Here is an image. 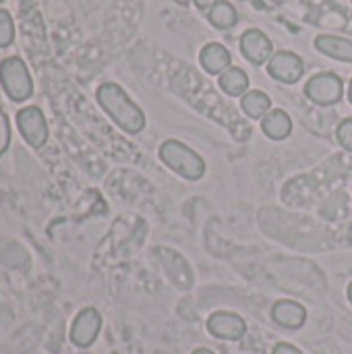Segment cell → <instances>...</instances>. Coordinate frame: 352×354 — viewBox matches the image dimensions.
I'll use <instances>...</instances> for the list:
<instances>
[{"instance_id":"6da1fadb","label":"cell","mask_w":352,"mask_h":354,"mask_svg":"<svg viewBox=\"0 0 352 354\" xmlns=\"http://www.w3.org/2000/svg\"><path fill=\"white\" fill-rule=\"evenodd\" d=\"M95 100L102 110L129 135H137L145 129L143 110L127 95L118 83H102L95 91Z\"/></svg>"},{"instance_id":"7a4b0ae2","label":"cell","mask_w":352,"mask_h":354,"mask_svg":"<svg viewBox=\"0 0 352 354\" xmlns=\"http://www.w3.org/2000/svg\"><path fill=\"white\" fill-rule=\"evenodd\" d=\"M160 160L172 172H176L187 180H199L205 174L203 158L195 149H191L189 145L176 139H168L160 145Z\"/></svg>"},{"instance_id":"3957f363","label":"cell","mask_w":352,"mask_h":354,"mask_svg":"<svg viewBox=\"0 0 352 354\" xmlns=\"http://www.w3.org/2000/svg\"><path fill=\"white\" fill-rule=\"evenodd\" d=\"M0 85L10 102H27L33 95V79L19 56H8L0 62Z\"/></svg>"},{"instance_id":"277c9868","label":"cell","mask_w":352,"mask_h":354,"mask_svg":"<svg viewBox=\"0 0 352 354\" xmlns=\"http://www.w3.org/2000/svg\"><path fill=\"white\" fill-rule=\"evenodd\" d=\"M305 93L317 106H334L342 100L344 83L334 73H317L305 85Z\"/></svg>"},{"instance_id":"5b68a950","label":"cell","mask_w":352,"mask_h":354,"mask_svg":"<svg viewBox=\"0 0 352 354\" xmlns=\"http://www.w3.org/2000/svg\"><path fill=\"white\" fill-rule=\"evenodd\" d=\"M17 127H19V133L25 139V143L31 145L33 149H39V147L46 145V141H48V122H46V116H44L41 108H37V106L21 108L17 112Z\"/></svg>"},{"instance_id":"8992f818","label":"cell","mask_w":352,"mask_h":354,"mask_svg":"<svg viewBox=\"0 0 352 354\" xmlns=\"http://www.w3.org/2000/svg\"><path fill=\"white\" fill-rule=\"evenodd\" d=\"M268 73L280 81V83H297L301 81V77L305 75V62L299 54L295 52H288V50H282V52H276L270 62H268Z\"/></svg>"},{"instance_id":"52a82bcc","label":"cell","mask_w":352,"mask_h":354,"mask_svg":"<svg viewBox=\"0 0 352 354\" xmlns=\"http://www.w3.org/2000/svg\"><path fill=\"white\" fill-rule=\"evenodd\" d=\"M100 330H102V315H100V311L93 309V307H87L73 322L71 342L75 346H79V348H87V346H91L95 342Z\"/></svg>"},{"instance_id":"ba28073f","label":"cell","mask_w":352,"mask_h":354,"mask_svg":"<svg viewBox=\"0 0 352 354\" xmlns=\"http://www.w3.org/2000/svg\"><path fill=\"white\" fill-rule=\"evenodd\" d=\"M241 52L251 64H266L274 56L272 39L261 29H247L241 37Z\"/></svg>"},{"instance_id":"9c48e42d","label":"cell","mask_w":352,"mask_h":354,"mask_svg":"<svg viewBox=\"0 0 352 354\" xmlns=\"http://www.w3.org/2000/svg\"><path fill=\"white\" fill-rule=\"evenodd\" d=\"M207 330L220 340H241L247 334V324L237 313L218 311L207 319Z\"/></svg>"},{"instance_id":"30bf717a","label":"cell","mask_w":352,"mask_h":354,"mask_svg":"<svg viewBox=\"0 0 352 354\" xmlns=\"http://www.w3.org/2000/svg\"><path fill=\"white\" fill-rule=\"evenodd\" d=\"M272 317L278 326L286 330H299L307 322V311L295 301H278L272 309Z\"/></svg>"},{"instance_id":"8fae6325","label":"cell","mask_w":352,"mask_h":354,"mask_svg":"<svg viewBox=\"0 0 352 354\" xmlns=\"http://www.w3.org/2000/svg\"><path fill=\"white\" fill-rule=\"evenodd\" d=\"M199 62L205 68V73H210V75H222L224 71L230 68L232 56H230V52L222 44L212 41V44H207V46L201 48Z\"/></svg>"},{"instance_id":"7c38bea8","label":"cell","mask_w":352,"mask_h":354,"mask_svg":"<svg viewBox=\"0 0 352 354\" xmlns=\"http://www.w3.org/2000/svg\"><path fill=\"white\" fill-rule=\"evenodd\" d=\"M315 48L334 58V60H342V62H352V39L340 37V35H317L315 37Z\"/></svg>"},{"instance_id":"4fadbf2b","label":"cell","mask_w":352,"mask_h":354,"mask_svg":"<svg viewBox=\"0 0 352 354\" xmlns=\"http://www.w3.org/2000/svg\"><path fill=\"white\" fill-rule=\"evenodd\" d=\"M261 129L263 133L274 139V141H282L293 133V120L284 110H270L263 118H261Z\"/></svg>"},{"instance_id":"5bb4252c","label":"cell","mask_w":352,"mask_h":354,"mask_svg":"<svg viewBox=\"0 0 352 354\" xmlns=\"http://www.w3.org/2000/svg\"><path fill=\"white\" fill-rule=\"evenodd\" d=\"M218 83L222 87L224 93L237 97V95H245L247 89H249V77L243 68L239 66H230L228 71H224L220 77H218Z\"/></svg>"},{"instance_id":"9a60e30c","label":"cell","mask_w":352,"mask_h":354,"mask_svg":"<svg viewBox=\"0 0 352 354\" xmlns=\"http://www.w3.org/2000/svg\"><path fill=\"white\" fill-rule=\"evenodd\" d=\"M241 108L249 118H263L270 110H272V97L259 89L247 91L241 100Z\"/></svg>"},{"instance_id":"2e32d148","label":"cell","mask_w":352,"mask_h":354,"mask_svg":"<svg viewBox=\"0 0 352 354\" xmlns=\"http://www.w3.org/2000/svg\"><path fill=\"white\" fill-rule=\"evenodd\" d=\"M207 19L210 23L216 27V29H230L237 25L239 21V15H237V8L226 2V0H218V4L207 12Z\"/></svg>"},{"instance_id":"e0dca14e","label":"cell","mask_w":352,"mask_h":354,"mask_svg":"<svg viewBox=\"0 0 352 354\" xmlns=\"http://www.w3.org/2000/svg\"><path fill=\"white\" fill-rule=\"evenodd\" d=\"M15 41V21L8 10L0 8V48H8Z\"/></svg>"},{"instance_id":"ac0fdd59","label":"cell","mask_w":352,"mask_h":354,"mask_svg":"<svg viewBox=\"0 0 352 354\" xmlns=\"http://www.w3.org/2000/svg\"><path fill=\"white\" fill-rule=\"evenodd\" d=\"M10 139H12L10 120H8L6 112L0 108V158L8 151V147H10Z\"/></svg>"},{"instance_id":"d6986e66","label":"cell","mask_w":352,"mask_h":354,"mask_svg":"<svg viewBox=\"0 0 352 354\" xmlns=\"http://www.w3.org/2000/svg\"><path fill=\"white\" fill-rule=\"evenodd\" d=\"M336 137L340 141V145L344 149L352 151V118H346L338 124V131H336Z\"/></svg>"},{"instance_id":"ffe728a7","label":"cell","mask_w":352,"mask_h":354,"mask_svg":"<svg viewBox=\"0 0 352 354\" xmlns=\"http://www.w3.org/2000/svg\"><path fill=\"white\" fill-rule=\"evenodd\" d=\"M272 354H303V353H301L299 348H295L293 344H284V342H282V344H278V346L274 348V353Z\"/></svg>"},{"instance_id":"44dd1931","label":"cell","mask_w":352,"mask_h":354,"mask_svg":"<svg viewBox=\"0 0 352 354\" xmlns=\"http://www.w3.org/2000/svg\"><path fill=\"white\" fill-rule=\"evenodd\" d=\"M193 2H195V6H197L199 10H207V12L218 4V0H193Z\"/></svg>"},{"instance_id":"7402d4cb","label":"cell","mask_w":352,"mask_h":354,"mask_svg":"<svg viewBox=\"0 0 352 354\" xmlns=\"http://www.w3.org/2000/svg\"><path fill=\"white\" fill-rule=\"evenodd\" d=\"M193 354H214V353H212V351H207V348H197Z\"/></svg>"},{"instance_id":"603a6c76","label":"cell","mask_w":352,"mask_h":354,"mask_svg":"<svg viewBox=\"0 0 352 354\" xmlns=\"http://www.w3.org/2000/svg\"><path fill=\"white\" fill-rule=\"evenodd\" d=\"M349 299H351V303H352V282H351V286H349Z\"/></svg>"},{"instance_id":"cb8c5ba5","label":"cell","mask_w":352,"mask_h":354,"mask_svg":"<svg viewBox=\"0 0 352 354\" xmlns=\"http://www.w3.org/2000/svg\"><path fill=\"white\" fill-rule=\"evenodd\" d=\"M349 100L352 102V81H351V87H349Z\"/></svg>"},{"instance_id":"d4e9b609","label":"cell","mask_w":352,"mask_h":354,"mask_svg":"<svg viewBox=\"0 0 352 354\" xmlns=\"http://www.w3.org/2000/svg\"><path fill=\"white\" fill-rule=\"evenodd\" d=\"M2 2H4V0H0V4H2Z\"/></svg>"}]
</instances>
